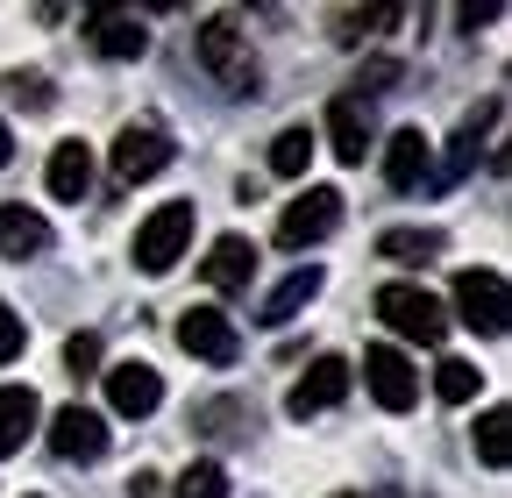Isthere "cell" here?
Listing matches in <instances>:
<instances>
[{
	"mask_svg": "<svg viewBox=\"0 0 512 498\" xmlns=\"http://www.w3.org/2000/svg\"><path fill=\"white\" fill-rule=\"evenodd\" d=\"M200 65H207L228 93H256V57L242 50V22H235V15H207V29H200Z\"/></svg>",
	"mask_w": 512,
	"mask_h": 498,
	"instance_id": "3",
	"label": "cell"
},
{
	"mask_svg": "<svg viewBox=\"0 0 512 498\" xmlns=\"http://www.w3.org/2000/svg\"><path fill=\"white\" fill-rule=\"evenodd\" d=\"M491 114H498V100H484V107L463 121V136H456V150H448V164H441V178H434V185H463V171L477 164V143H484V121H491Z\"/></svg>",
	"mask_w": 512,
	"mask_h": 498,
	"instance_id": "21",
	"label": "cell"
},
{
	"mask_svg": "<svg viewBox=\"0 0 512 498\" xmlns=\"http://www.w3.org/2000/svg\"><path fill=\"white\" fill-rule=\"evenodd\" d=\"M64 370H72V378H93L100 370V335L93 328H79L72 342H64Z\"/></svg>",
	"mask_w": 512,
	"mask_h": 498,
	"instance_id": "26",
	"label": "cell"
},
{
	"mask_svg": "<svg viewBox=\"0 0 512 498\" xmlns=\"http://www.w3.org/2000/svg\"><path fill=\"white\" fill-rule=\"evenodd\" d=\"M335 498H356V491H335Z\"/></svg>",
	"mask_w": 512,
	"mask_h": 498,
	"instance_id": "31",
	"label": "cell"
},
{
	"mask_svg": "<svg viewBox=\"0 0 512 498\" xmlns=\"http://www.w3.org/2000/svg\"><path fill=\"white\" fill-rule=\"evenodd\" d=\"M477 378H484V370H477L470 356H441V370H434V392H441L448 406H470V399H477Z\"/></svg>",
	"mask_w": 512,
	"mask_h": 498,
	"instance_id": "23",
	"label": "cell"
},
{
	"mask_svg": "<svg viewBox=\"0 0 512 498\" xmlns=\"http://www.w3.org/2000/svg\"><path fill=\"white\" fill-rule=\"evenodd\" d=\"M342 399H349V363H342V356H313L306 378L285 392V413H292V420H313V413H328V406H342Z\"/></svg>",
	"mask_w": 512,
	"mask_h": 498,
	"instance_id": "8",
	"label": "cell"
},
{
	"mask_svg": "<svg viewBox=\"0 0 512 498\" xmlns=\"http://www.w3.org/2000/svg\"><path fill=\"white\" fill-rule=\"evenodd\" d=\"M363 385H370V399H377L384 413H406V406L420 399V370H413L392 342H377V349H363Z\"/></svg>",
	"mask_w": 512,
	"mask_h": 498,
	"instance_id": "7",
	"label": "cell"
},
{
	"mask_svg": "<svg viewBox=\"0 0 512 498\" xmlns=\"http://www.w3.org/2000/svg\"><path fill=\"white\" fill-rule=\"evenodd\" d=\"M57 235H50V221L43 214H22V207H0V257H15V264H29V257H43Z\"/></svg>",
	"mask_w": 512,
	"mask_h": 498,
	"instance_id": "16",
	"label": "cell"
},
{
	"mask_svg": "<svg viewBox=\"0 0 512 498\" xmlns=\"http://www.w3.org/2000/svg\"><path fill=\"white\" fill-rule=\"evenodd\" d=\"M36 420H43V406H36L29 385H0V456H15L36 434Z\"/></svg>",
	"mask_w": 512,
	"mask_h": 498,
	"instance_id": "17",
	"label": "cell"
},
{
	"mask_svg": "<svg viewBox=\"0 0 512 498\" xmlns=\"http://www.w3.org/2000/svg\"><path fill=\"white\" fill-rule=\"evenodd\" d=\"M171 157H178V143L157 129V121H128V129L114 136V185H143V178H157Z\"/></svg>",
	"mask_w": 512,
	"mask_h": 498,
	"instance_id": "5",
	"label": "cell"
},
{
	"mask_svg": "<svg viewBox=\"0 0 512 498\" xmlns=\"http://www.w3.org/2000/svg\"><path fill=\"white\" fill-rule=\"evenodd\" d=\"M0 164H8V121H0Z\"/></svg>",
	"mask_w": 512,
	"mask_h": 498,
	"instance_id": "30",
	"label": "cell"
},
{
	"mask_svg": "<svg viewBox=\"0 0 512 498\" xmlns=\"http://www.w3.org/2000/svg\"><path fill=\"white\" fill-rule=\"evenodd\" d=\"M384 178H392L399 193H413V185L427 178V136L420 129H399L392 143H384Z\"/></svg>",
	"mask_w": 512,
	"mask_h": 498,
	"instance_id": "19",
	"label": "cell"
},
{
	"mask_svg": "<svg viewBox=\"0 0 512 498\" xmlns=\"http://www.w3.org/2000/svg\"><path fill=\"white\" fill-rule=\"evenodd\" d=\"M185 242H192V200H164V207L136 228V271L164 278V271L185 257Z\"/></svg>",
	"mask_w": 512,
	"mask_h": 498,
	"instance_id": "2",
	"label": "cell"
},
{
	"mask_svg": "<svg viewBox=\"0 0 512 498\" xmlns=\"http://www.w3.org/2000/svg\"><path fill=\"white\" fill-rule=\"evenodd\" d=\"M328 143H335L342 164H363V157L377 150V121H370V100H363V93H342V100L328 107Z\"/></svg>",
	"mask_w": 512,
	"mask_h": 498,
	"instance_id": "12",
	"label": "cell"
},
{
	"mask_svg": "<svg viewBox=\"0 0 512 498\" xmlns=\"http://www.w3.org/2000/svg\"><path fill=\"white\" fill-rule=\"evenodd\" d=\"M441 249H448L441 228H384V235H377V257H384V264H413V271H427Z\"/></svg>",
	"mask_w": 512,
	"mask_h": 498,
	"instance_id": "15",
	"label": "cell"
},
{
	"mask_svg": "<svg viewBox=\"0 0 512 498\" xmlns=\"http://www.w3.org/2000/svg\"><path fill=\"white\" fill-rule=\"evenodd\" d=\"M313 292H320V264H299L271 299H264V314H256V321H264V328H278V321H292L299 314V306H313Z\"/></svg>",
	"mask_w": 512,
	"mask_h": 498,
	"instance_id": "20",
	"label": "cell"
},
{
	"mask_svg": "<svg viewBox=\"0 0 512 498\" xmlns=\"http://www.w3.org/2000/svg\"><path fill=\"white\" fill-rule=\"evenodd\" d=\"M477 456H484L491 470L512 463V406H491V413L477 420Z\"/></svg>",
	"mask_w": 512,
	"mask_h": 498,
	"instance_id": "22",
	"label": "cell"
},
{
	"mask_svg": "<svg viewBox=\"0 0 512 498\" xmlns=\"http://www.w3.org/2000/svg\"><path fill=\"white\" fill-rule=\"evenodd\" d=\"M399 72H406L399 57H377V65H363V86H370V93H384V86H399Z\"/></svg>",
	"mask_w": 512,
	"mask_h": 498,
	"instance_id": "29",
	"label": "cell"
},
{
	"mask_svg": "<svg viewBox=\"0 0 512 498\" xmlns=\"http://www.w3.org/2000/svg\"><path fill=\"white\" fill-rule=\"evenodd\" d=\"M377 321L392 328V335H406V342H420V349H434L441 335H448V306L434 299V292H420V285H384L377 292Z\"/></svg>",
	"mask_w": 512,
	"mask_h": 498,
	"instance_id": "1",
	"label": "cell"
},
{
	"mask_svg": "<svg viewBox=\"0 0 512 498\" xmlns=\"http://www.w3.org/2000/svg\"><path fill=\"white\" fill-rule=\"evenodd\" d=\"M29 349V328H22V314H15V306H0V363H15Z\"/></svg>",
	"mask_w": 512,
	"mask_h": 498,
	"instance_id": "28",
	"label": "cell"
},
{
	"mask_svg": "<svg viewBox=\"0 0 512 498\" xmlns=\"http://www.w3.org/2000/svg\"><path fill=\"white\" fill-rule=\"evenodd\" d=\"M50 449L64 463H100L107 456V420L93 406H57L50 413Z\"/></svg>",
	"mask_w": 512,
	"mask_h": 498,
	"instance_id": "11",
	"label": "cell"
},
{
	"mask_svg": "<svg viewBox=\"0 0 512 498\" xmlns=\"http://www.w3.org/2000/svg\"><path fill=\"white\" fill-rule=\"evenodd\" d=\"M249 278H256V242L221 235V242H214V257H207V285H214V292H242Z\"/></svg>",
	"mask_w": 512,
	"mask_h": 498,
	"instance_id": "18",
	"label": "cell"
},
{
	"mask_svg": "<svg viewBox=\"0 0 512 498\" xmlns=\"http://www.w3.org/2000/svg\"><path fill=\"white\" fill-rule=\"evenodd\" d=\"M342 228V193L335 185H306V193L278 214V242L285 249H313V242H328Z\"/></svg>",
	"mask_w": 512,
	"mask_h": 498,
	"instance_id": "4",
	"label": "cell"
},
{
	"mask_svg": "<svg viewBox=\"0 0 512 498\" xmlns=\"http://www.w3.org/2000/svg\"><path fill=\"white\" fill-rule=\"evenodd\" d=\"M178 349L214 363V370H228L242 356V335H235V321L221 314V306H185V314H178Z\"/></svg>",
	"mask_w": 512,
	"mask_h": 498,
	"instance_id": "6",
	"label": "cell"
},
{
	"mask_svg": "<svg viewBox=\"0 0 512 498\" xmlns=\"http://www.w3.org/2000/svg\"><path fill=\"white\" fill-rule=\"evenodd\" d=\"M456 321L477 335H505V278L498 271H456Z\"/></svg>",
	"mask_w": 512,
	"mask_h": 498,
	"instance_id": "9",
	"label": "cell"
},
{
	"mask_svg": "<svg viewBox=\"0 0 512 498\" xmlns=\"http://www.w3.org/2000/svg\"><path fill=\"white\" fill-rule=\"evenodd\" d=\"M100 378H107V406H114L121 420H143V413H157V406H164V378H157L143 356H128V363L100 370Z\"/></svg>",
	"mask_w": 512,
	"mask_h": 498,
	"instance_id": "10",
	"label": "cell"
},
{
	"mask_svg": "<svg viewBox=\"0 0 512 498\" xmlns=\"http://www.w3.org/2000/svg\"><path fill=\"white\" fill-rule=\"evenodd\" d=\"M86 29H93V50H100V57H143V50H150L143 15H128V8H93Z\"/></svg>",
	"mask_w": 512,
	"mask_h": 498,
	"instance_id": "13",
	"label": "cell"
},
{
	"mask_svg": "<svg viewBox=\"0 0 512 498\" xmlns=\"http://www.w3.org/2000/svg\"><path fill=\"white\" fill-rule=\"evenodd\" d=\"M43 178H50V200H72V207H79V200L93 193V157H86V143H57Z\"/></svg>",
	"mask_w": 512,
	"mask_h": 498,
	"instance_id": "14",
	"label": "cell"
},
{
	"mask_svg": "<svg viewBox=\"0 0 512 498\" xmlns=\"http://www.w3.org/2000/svg\"><path fill=\"white\" fill-rule=\"evenodd\" d=\"M178 498H228V470L221 463H192L178 477Z\"/></svg>",
	"mask_w": 512,
	"mask_h": 498,
	"instance_id": "25",
	"label": "cell"
},
{
	"mask_svg": "<svg viewBox=\"0 0 512 498\" xmlns=\"http://www.w3.org/2000/svg\"><path fill=\"white\" fill-rule=\"evenodd\" d=\"M8 100H22V107H36V114H43L57 93H50V79H43V72H15V79H8Z\"/></svg>",
	"mask_w": 512,
	"mask_h": 498,
	"instance_id": "27",
	"label": "cell"
},
{
	"mask_svg": "<svg viewBox=\"0 0 512 498\" xmlns=\"http://www.w3.org/2000/svg\"><path fill=\"white\" fill-rule=\"evenodd\" d=\"M306 164H313V136H306V129H285V136L271 143V171H278V178H306Z\"/></svg>",
	"mask_w": 512,
	"mask_h": 498,
	"instance_id": "24",
	"label": "cell"
}]
</instances>
